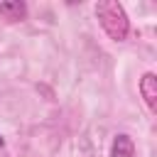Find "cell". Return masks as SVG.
<instances>
[{
    "mask_svg": "<svg viewBox=\"0 0 157 157\" xmlns=\"http://www.w3.org/2000/svg\"><path fill=\"white\" fill-rule=\"evenodd\" d=\"M96 17H98L103 32L113 42H125L128 39L130 22H128V15H125V10H123L120 2H115V0H101V2H96Z\"/></svg>",
    "mask_w": 157,
    "mask_h": 157,
    "instance_id": "obj_1",
    "label": "cell"
},
{
    "mask_svg": "<svg viewBox=\"0 0 157 157\" xmlns=\"http://www.w3.org/2000/svg\"><path fill=\"white\" fill-rule=\"evenodd\" d=\"M140 93H142L147 108L155 113V110H157V76H155L152 71H147V74L140 78Z\"/></svg>",
    "mask_w": 157,
    "mask_h": 157,
    "instance_id": "obj_2",
    "label": "cell"
},
{
    "mask_svg": "<svg viewBox=\"0 0 157 157\" xmlns=\"http://www.w3.org/2000/svg\"><path fill=\"white\" fill-rule=\"evenodd\" d=\"M0 17L10 22H20L27 17V5L22 0H0Z\"/></svg>",
    "mask_w": 157,
    "mask_h": 157,
    "instance_id": "obj_3",
    "label": "cell"
},
{
    "mask_svg": "<svg viewBox=\"0 0 157 157\" xmlns=\"http://www.w3.org/2000/svg\"><path fill=\"white\" fill-rule=\"evenodd\" d=\"M110 157H135V142L130 135L120 132L113 137V147H110Z\"/></svg>",
    "mask_w": 157,
    "mask_h": 157,
    "instance_id": "obj_4",
    "label": "cell"
},
{
    "mask_svg": "<svg viewBox=\"0 0 157 157\" xmlns=\"http://www.w3.org/2000/svg\"><path fill=\"white\" fill-rule=\"evenodd\" d=\"M0 147H5V140H2V135H0Z\"/></svg>",
    "mask_w": 157,
    "mask_h": 157,
    "instance_id": "obj_5",
    "label": "cell"
}]
</instances>
